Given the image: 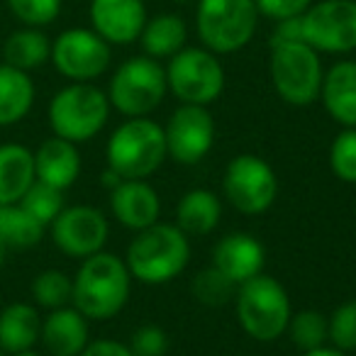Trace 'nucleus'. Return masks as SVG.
Masks as SVG:
<instances>
[{"instance_id": "41", "label": "nucleus", "mask_w": 356, "mask_h": 356, "mask_svg": "<svg viewBox=\"0 0 356 356\" xmlns=\"http://www.w3.org/2000/svg\"><path fill=\"white\" fill-rule=\"evenodd\" d=\"M3 259H6V247H3V242H0V268H3Z\"/></svg>"}, {"instance_id": "23", "label": "nucleus", "mask_w": 356, "mask_h": 356, "mask_svg": "<svg viewBox=\"0 0 356 356\" xmlns=\"http://www.w3.org/2000/svg\"><path fill=\"white\" fill-rule=\"evenodd\" d=\"M220 218H222V203L213 191H188L176 205V227L184 234L193 237L210 234L220 225Z\"/></svg>"}, {"instance_id": "25", "label": "nucleus", "mask_w": 356, "mask_h": 356, "mask_svg": "<svg viewBox=\"0 0 356 356\" xmlns=\"http://www.w3.org/2000/svg\"><path fill=\"white\" fill-rule=\"evenodd\" d=\"M188 40V30H186L184 17L166 13V15H156L147 20L142 35H139V44H142L144 54L152 59H171L173 54L186 47Z\"/></svg>"}, {"instance_id": "8", "label": "nucleus", "mask_w": 356, "mask_h": 356, "mask_svg": "<svg viewBox=\"0 0 356 356\" xmlns=\"http://www.w3.org/2000/svg\"><path fill=\"white\" fill-rule=\"evenodd\" d=\"M166 90V69L152 56H134L110 79L108 100L127 118H147L161 105Z\"/></svg>"}, {"instance_id": "1", "label": "nucleus", "mask_w": 356, "mask_h": 356, "mask_svg": "<svg viewBox=\"0 0 356 356\" xmlns=\"http://www.w3.org/2000/svg\"><path fill=\"white\" fill-rule=\"evenodd\" d=\"M132 276L118 254L98 252L83 259L74 276V307L86 320H110L129 300Z\"/></svg>"}, {"instance_id": "22", "label": "nucleus", "mask_w": 356, "mask_h": 356, "mask_svg": "<svg viewBox=\"0 0 356 356\" xmlns=\"http://www.w3.org/2000/svg\"><path fill=\"white\" fill-rule=\"evenodd\" d=\"M42 334V317L35 305L13 302L0 310V349L6 354L35 349Z\"/></svg>"}, {"instance_id": "28", "label": "nucleus", "mask_w": 356, "mask_h": 356, "mask_svg": "<svg viewBox=\"0 0 356 356\" xmlns=\"http://www.w3.org/2000/svg\"><path fill=\"white\" fill-rule=\"evenodd\" d=\"M286 332L291 334L296 349L312 351L320 349L330 341V317H325L317 310H302L291 315Z\"/></svg>"}, {"instance_id": "14", "label": "nucleus", "mask_w": 356, "mask_h": 356, "mask_svg": "<svg viewBox=\"0 0 356 356\" xmlns=\"http://www.w3.org/2000/svg\"><path fill=\"white\" fill-rule=\"evenodd\" d=\"M54 244L74 259H88L103 252L108 242V220L98 208L90 205H71L59 213V218L49 225Z\"/></svg>"}, {"instance_id": "29", "label": "nucleus", "mask_w": 356, "mask_h": 356, "mask_svg": "<svg viewBox=\"0 0 356 356\" xmlns=\"http://www.w3.org/2000/svg\"><path fill=\"white\" fill-rule=\"evenodd\" d=\"M17 205L25 208L40 225L49 227V225L59 218L61 210L66 208L64 205V191L54 188V186H49V184H42V181H37L35 178V184L25 191V195H22Z\"/></svg>"}, {"instance_id": "13", "label": "nucleus", "mask_w": 356, "mask_h": 356, "mask_svg": "<svg viewBox=\"0 0 356 356\" xmlns=\"http://www.w3.org/2000/svg\"><path fill=\"white\" fill-rule=\"evenodd\" d=\"M166 152L173 161L193 166L203 161L215 144V120L205 105H188L173 110L163 127Z\"/></svg>"}, {"instance_id": "4", "label": "nucleus", "mask_w": 356, "mask_h": 356, "mask_svg": "<svg viewBox=\"0 0 356 356\" xmlns=\"http://www.w3.org/2000/svg\"><path fill=\"white\" fill-rule=\"evenodd\" d=\"M105 154L108 166L124 181L149 178L168 156L163 127L149 118H129L110 134Z\"/></svg>"}, {"instance_id": "11", "label": "nucleus", "mask_w": 356, "mask_h": 356, "mask_svg": "<svg viewBox=\"0 0 356 356\" xmlns=\"http://www.w3.org/2000/svg\"><path fill=\"white\" fill-rule=\"evenodd\" d=\"M302 42L325 54L356 49V0H320L300 17Z\"/></svg>"}, {"instance_id": "32", "label": "nucleus", "mask_w": 356, "mask_h": 356, "mask_svg": "<svg viewBox=\"0 0 356 356\" xmlns=\"http://www.w3.org/2000/svg\"><path fill=\"white\" fill-rule=\"evenodd\" d=\"M330 168L339 181L356 184V127H344L330 147Z\"/></svg>"}, {"instance_id": "42", "label": "nucleus", "mask_w": 356, "mask_h": 356, "mask_svg": "<svg viewBox=\"0 0 356 356\" xmlns=\"http://www.w3.org/2000/svg\"><path fill=\"white\" fill-rule=\"evenodd\" d=\"M176 3H191V0H176Z\"/></svg>"}, {"instance_id": "34", "label": "nucleus", "mask_w": 356, "mask_h": 356, "mask_svg": "<svg viewBox=\"0 0 356 356\" xmlns=\"http://www.w3.org/2000/svg\"><path fill=\"white\" fill-rule=\"evenodd\" d=\"M330 341L341 351H356V300H346L332 312Z\"/></svg>"}, {"instance_id": "15", "label": "nucleus", "mask_w": 356, "mask_h": 356, "mask_svg": "<svg viewBox=\"0 0 356 356\" xmlns=\"http://www.w3.org/2000/svg\"><path fill=\"white\" fill-rule=\"evenodd\" d=\"M90 25L108 44H132L147 25L142 0H90Z\"/></svg>"}, {"instance_id": "26", "label": "nucleus", "mask_w": 356, "mask_h": 356, "mask_svg": "<svg viewBox=\"0 0 356 356\" xmlns=\"http://www.w3.org/2000/svg\"><path fill=\"white\" fill-rule=\"evenodd\" d=\"M3 64L15 66L20 71H35L51 59V42L40 27H25L13 32L3 44Z\"/></svg>"}, {"instance_id": "40", "label": "nucleus", "mask_w": 356, "mask_h": 356, "mask_svg": "<svg viewBox=\"0 0 356 356\" xmlns=\"http://www.w3.org/2000/svg\"><path fill=\"white\" fill-rule=\"evenodd\" d=\"M8 356H42V354L35 349H25V351H15V354H8Z\"/></svg>"}, {"instance_id": "7", "label": "nucleus", "mask_w": 356, "mask_h": 356, "mask_svg": "<svg viewBox=\"0 0 356 356\" xmlns=\"http://www.w3.org/2000/svg\"><path fill=\"white\" fill-rule=\"evenodd\" d=\"M320 51L305 42H281L271 44V81L281 100L296 108L312 105L322 90Z\"/></svg>"}, {"instance_id": "30", "label": "nucleus", "mask_w": 356, "mask_h": 356, "mask_svg": "<svg viewBox=\"0 0 356 356\" xmlns=\"http://www.w3.org/2000/svg\"><path fill=\"white\" fill-rule=\"evenodd\" d=\"M32 298L37 305L47 307V310L66 307L74 298V278H69L64 271H56V268L37 273L32 281Z\"/></svg>"}, {"instance_id": "16", "label": "nucleus", "mask_w": 356, "mask_h": 356, "mask_svg": "<svg viewBox=\"0 0 356 356\" xmlns=\"http://www.w3.org/2000/svg\"><path fill=\"white\" fill-rule=\"evenodd\" d=\"M110 208L122 227L142 232L159 222L161 200L144 178H132L110 191Z\"/></svg>"}, {"instance_id": "31", "label": "nucleus", "mask_w": 356, "mask_h": 356, "mask_svg": "<svg viewBox=\"0 0 356 356\" xmlns=\"http://www.w3.org/2000/svg\"><path fill=\"white\" fill-rule=\"evenodd\" d=\"M191 291H193V298L198 302H203V305H208V307H220V305H225V302L234 300V296H237V283H232L222 271L210 266L193 278Z\"/></svg>"}, {"instance_id": "17", "label": "nucleus", "mask_w": 356, "mask_h": 356, "mask_svg": "<svg viewBox=\"0 0 356 356\" xmlns=\"http://www.w3.org/2000/svg\"><path fill=\"white\" fill-rule=\"evenodd\" d=\"M264 259H266V252L261 242L247 232L227 234L213 249V266L237 286L261 273Z\"/></svg>"}, {"instance_id": "27", "label": "nucleus", "mask_w": 356, "mask_h": 356, "mask_svg": "<svg viewBox=\"0 0 356 356\" xmlns=\"http://www.w3.org/2000/svg\"><path fill=\"white\" fill-rule=\"evenodd\" d=\"M44 225H40L17 203L0 205V242L6 249H32L44 237Z\"/></svg>"}, {"instance_id": "38", "label": "nucleus", "mask_w": 356, "mask_h": 356, "mask_svg": "<svg viewBox=\"0 0 356 356\" xmlns=\"http://www.w3.org/2000/svg\"><path fill=\"white\" fill-rule=\"evenodd\" d=\"M100 181H103V186H105V188H110V191H113V188H118V186L122 184L124 178L120 176L118 171H113V168L108 166V168H105V171H103V176H100Z\"/></svg>"}, {"instance_id": "24", "label": "nucleus", "mask_w": 356, "mask_h": 356, "mask_svg": "<svg viewBox=\"0 0 356 356\" xmlns=\"http://www.w3.org/2000/svg\"><path fill=\"white\" fill-rule=\"evenodd\" d=\"M35 105V83L30 74L0 64V127L17 124Z\"/></svg>"}, {"instance_id": "33", "label": "nucleus", "mask_w": 356, "mask_h": 356, "mask_svg": "<svg viewBox=\"0 0 356 356\" xmlns=\"http://www.w3.org/2000/svg\"><path fill=\"white\" fill-rule=\"evenodd\" d=\"M8 8L25 27H44L59 17L61 0H8Z\"/></svg>"}, {"instance_id": "12", "label": "nucleus", "mask_w": 356, "mask_h": 356, "mask_svg": "<svg viewBox=\"0 0 356 356\" xmlns=\"http://www.w3.org/2000/svg\"><path fill=\"white\" fill-rule=\"evenodd\" d=\"M110 44L95 30L74 27L51 42V61L56 71L74 83H90L110 66Z\"/></svg>"}, {"instance_id": "2", "label": "nucleus", "mask_w": 356, "mask_h": 356, "mask_svg": "<svg viewBox=\"0 0 356 356\" xmlns=\"http://www.w3.org/2000/svg\"><path fill=\"white\" fill-rule=\"evenodd\" d=\"M191 261L188 234L176 225H152L137 232L127 249L124 264L129 276L147 286H161L184 273Z\"/></svg>"}, {"instance_id": "43", "label": "nucleus", "mask_w": 356, "mask_h": 356, "mask_svg": "<svg viewBox=\"0 0 356 356\" xmlns=\"http://www.w3.org/2000/svg\"><path fill=\"white\" fill-rule=\"evenodd\" d=\"M0 356H6V351H3V349H0Z\"/></svg>"}, {"instance_id": "35", "label": "nucleus", "mask_w": 356, "mask_h": 356, "mask_svg": "<svg viewBox=\"0 0 356 356\" xmlns=\"http://www.w3.org/2000/svg\"><path fill=\"white\" fill-rule=\"evenodd\" d=\"M129 349L134 356H163L168 351V334L156 325H144L134 330Z\"/></svg>"}, {"instance_id": "19", "label": "nucleus", "mask_w": 356, "mask_h": 356, "mask_svg": "<svg viewBox=\"0 0 356 356\" xmlns=\"http://www.w3.org/2000/svg\"><path fill=\"white\" fill-rule=\"evenodd\" d=\"M40 341L49 356H81L88 344V320L76 307L49 310L47 320H42Z\"/></svg>"}, {"instance_id": "39", "label": "nucleus", "mask_w": 356, "mask_h": 356, "mask_svg": "<svg viewBox=\"0 0 356 356\" xmlns=\"http://www.w3.org/2000/svg\"><path fill=\"white\" fill-rule=\"evenodd\" d=\"M300 356H346V351L337 349V346H320V349H312V351H302Z\"/></svg>"}, {"instance_id": "37", "label": "nucleus", "mask_w": 356, "mask_h": 356, "mask_svg": "<svg viewBox=\"0 0 356 356\" xmlns=\"http://www.w3.org/2000/svg\"><path fill=\"white\" fill-rule=\"evenodd\" d=\"M81 356H134L129 346H124L122 341L115 339H95L88 341L86 349L81 351Z\"/></svg>"}, {"instance_id": "9", "label": "nucleus", "mask_w": 356, "mask_h": 356, "mask_svg": "<svg viewBox=\"0 0 356 356\" xmlns=\"http://www.w3.org/2000/svg\"><path fill=\"white\" fill-rule=\"evenodd\" d=\"M166 83L181 103L210 105L225 90V69L218 54L205 47H184L168 59Z\"/></svg>"}, {"instance_id": "36", "label": "nucleus", "mask_w": 356, "mask_h": 356, "mask_svg": "<svg viewBox=\"0 0 356 356\" xmlns=\"http://www.w3.org/2000/svg\"><path fill=\"white\" fill-rule=\"evenodd\" d=\"M257 3L259 15L268 17V20H288V17H300L307 8L312 6V0H254Z\"/></svg>"}, {"instance_id": "18", "label": "nucleus", "mask_w": 356, "mask_h": 356, "mask_svg": "<svg viewBox=\"0 0 356 356\" xmlns=\"http://www.w3.org/2000/svg\"><path fill=\"white\" fill-rule=\"evenodd\" d=\"M35 176L42 184L69 191L81 176V154L76 144L56 134L44 139L35 152Z\"/></svg>"}, {"instance_id": "20", "label": "nucleus", "mask_w": 356, "mask_h": 356, "mask_svg": "<svg viewBox=\"0 0 356 356\" xmlns=\"http://www.w3.org/2000/svg\"><path fill=\"white\" fill-rule=\"evenodd\" d=\"M320 98L332 120L344 127H356V61H339L327 71Z\"/></svg>"}, {"instance_id": "6", "label": "nucleus", "mask_w": 356, "mask_h": 356, "mask_svg": "<svg viewBox=\"0 0 356 356\" xmlns=\"http://www.w3.org/2000/svg\"><path fill=\"white\" fill-rule=\"evenodd\" d=\"M110 118V100L90 83H71L61 88L49 103V127L56 137L69 142H88L105 127Z\"/></svg>"}, {"instance_id": "5", "label": "nucleus", "mask_w": 356, "mask_h": 356, "mask_svg": "<svg viewBox=\"0 0 356 356\" xmlns=\"http://www.w3.org/2000/svg\"><path fill=\"white\" fill-rule=\"evenodd\" d=\"M259 10L254 0H198L195 27L205 49L234 54L252 42Z\"/></svg>"}, {"instance_id": "10", "label": "nucleus", "mask_w": 356, "mask_h": 356, "mask_svg": "<svg viewBox=\"0 0 356 356\" xmlns=\"http://www.w3.org/2000/svg\"><path fill=\"white\" fill-rule=\"evenodd\" d=\"M227 203L242 215H261L276 203L278 178L271 163L257 154H239L227 163L222 178Z\"/></svg>"}, {"instance_id": "3", "label": "nucleus", "mask_w": 356, "mask_h": 356, "mask_svg": "<svg viewBox=\"0 0 356 356\" xmlns=\"http://www.w3.org/2000/svg\"><path fill=\"white\" fill-rule=\"evenodd\" d=\"M234 310H237L239 327L257 341L278 339L286 332L293 315L286 288L266 273H259L237 286Z\"/></svg>"}, {"instance_id": "21", "label": "nucleus", "mask_w": 356, "mask_h": 356, "mask_svg": "<svg viewBox=\"0 0 356 356\" xmlns=\"http://www.w3.org/2000/svg\"><path fill=\"white\" fill-rule=\"evenodd\" d=\"M35 154L22 144H0V205L20 203L35 184Z\"/></svg>"}]
</instances>
